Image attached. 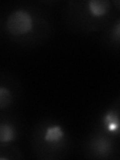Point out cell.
I'll use <instances>...</instances> for the list:
<instances>
[{
  "label": "cell",
  "instance_id": "cell-1",
  "mask_svg": "<svg viewBox=\"0 0 120 160\" xmlns=\"http://www.w3.org/2000/svg\"><path fill=\"white\" fill-rule=\"evenodd\" d=\"M52 27L50 15L32 5L16 6L8 12L4 21L7 37L21 47H35L46 42Z\"/></svg>",
  "mask_w": 120,
  "mask_h": 160
},
{
  "label": "cell",
  "instance_id": "cell-2",
  "mask_svg": "<svg viewBox=\"0 0 120 160\" xmlns=\"http://www.w3.org/2000/svg\"><path fill=\"white\" fill-rule=\"evenodd\" d=\"M113 8V3L108 0L69 1L63 8V20L73 32H96L104 30L118 17H114Z\"/></svg>",
  "mask_w": 120,
  "mask_h": 160
},
{
  "label": "cell",
  "instance_id": "cell-3",
  "mask_svg": "<svg viewBox=\"0 0 120 160\" xmlns=\"http://www.w3.org/2000/svg\"><path fill=\"white\" fill-rule=\"evenodd\" d=\"M31 147L40 160H61L69 156L72 139L64 125L55 119L39 121L33 129Z\"/></svg>",
  "mask_w": 120,
  "mask_h": 160
},
{
  "label": "cell",
  "instance_id": "cell-4",
  "mask_svg": "<svg viewBox=\"0 0 120 160\" xmlns=\"http://www.w3.org/2000/svg\"><path fill=\"white\" fill-rule=\"evenodd\" d=\"M118 139L95 128L88 136L84 145L85 157L89 159L105 160L118 158Z\"/></svg>",
  "mask_w": 120,
  "mask_h": 160
},
{
  "label": "cell",
  "instance_id": "cell-5",
  "mask_svg": "<svg viewBox=\"0 0 120 160\" xmlns=\"http://www.w3.org/2000/svg\"><path fill=\"white\" fill-rule=\"evenodd\" d=\"M21 85L8 72L0 71V111H10L21 96Z\"/></svg>",
  "mask_w": 120,
  "mask_h": 160
},
{
  "label": "cell",
  "instance_id": "cell-6",
  "mask_svg": "<svg viewBox=\"0 0 120 160\" xmlns=\"http://www.w3.org/2000/svg\"><path fill=\"white\" fill-rule=\"evenodd\" d=\"M21 135V123L12 111H0V144H13Z\"/></svg>",
  "mask_w": 120,
  "mask_h": 160
},
{
  "label": "cell",
  "instance_id": "cell-7",
  "mask_svg": "<svg viewBox=\"0 0 120 160\" xmlns=\"http://www.w3.org/2000/svg\"><path fill=\"white\" fill-rule=\"evenodd\" d=\"M119 111H120V97L118 96L115 101L105 110L99 120L97 128L111 135L112 137L119 139Z\"/></svg>",
  "mask_w": 120,
  "mask_h": 160
},
{
  "label": "cell",
  "instance_id": "cell-8",
  "mask_svg": "<svg viewBox=\"0 0 120 160\" xmlns=\"http://www.w3.org/2000/svg\"><path fill=\"white\" fill-rule=\"evenodd\" d=\"M105 41H108L110 46L113 48H119L120 44V19L117 17L104 29Z\"/></svg>",
  "mask_w": 120,
  "mask_h": 160
},
{
  "label": "cell",
  "instance_id": "cell-9",
  "mask_svg": "<svg viewBox=\"0 0 120 160\" xmlns=\"http://www.w3.org/2000/svg\"><path fill=\"white\" fill-rule=\"evenodd\" d=\"M24 155L16 145L0 144V160H22Z\"/></svg>",
  "mask_w": 120,
  "mask_h": 160
}]
</instances>
